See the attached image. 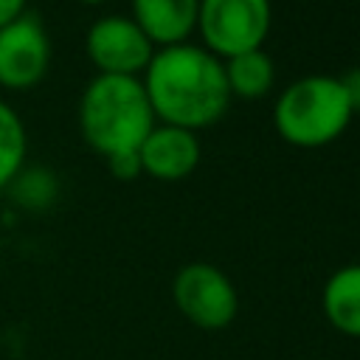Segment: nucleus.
<instances>
[{
    "instance_id": "obj_1",
    "label": "nucleus",
    "mask_w": 360,
    "mask_h": 360,
    "mask_svg": "<svg viewBox=\"0 0 360 360\" xmlns=\"http://www.w3.org/2000/svg\"><path fill=\"white\" fill-rule=\"evenodd\" d=\"M141 82L158 124L197 132L217 124L231 104L222 59L202 45L180 42L158 48Z\"/></svg>"
},
{
    "instance_id": "obj_2",
    "label": "nucleus",
    "mask_w": 360,
    "mask_h": 360,
    "mask_svg": "<svg viewBox=\"0 0 360 360\" xmlns=\"http://www.w3.org/2000/svg\"><path fill=\"white\" fill-rule=\"evenodd\" d=\"M76 118L84 143L101 158L138 152L158 124L141 76L104 73H96L82 90Z\"/></svg>"
},
{
    "instance_id": "obj_3",
    "label": "nucleus",
    "mask_w": 360,
    "mask_h": 360,
    "mask_svg": "<svg viewBox=\"0 0 360 360\" xmlns=\"http://www.w3.org/2000/svg\"><path fill=\"white\" fill-rule=\"evenodd\" d=\"M354 112L340 76L312 73L287 84L273 104V127L284 143L298 149H321L335 143Z\"/></svg>"
},
{
    "instance_id": "obj_4",
    "label": "nucleus",
    "mask_w": 360,
    "mask_h": 360,
    "mask_svg": "<svg viewBox=\"0 0 360 360\" xmlns=\"http://www.w3.org/2000/svg\"><path fill=\"white\" fill-rule=\"evenodd\" d=\"M273 22L270 0H200L197 31L202 48L228 59L264 45Z\"/></svg>"
},
{
    "instance_id": "obj_5",
    "label": "nucleus",
    "mask_w": 360,
    "mask_h": 360,
    "mask_svg": "<svg viewBox=\"0 0 360 360\" xmlns=\"http://www.w3.org/2000/svg\"><path fill=\"white\" fill-rule=\"evenodd\" d=\"M172 298L180 315L205 332H219L231 326L239 312V295L233 281L208 262H191L180 267L172 281Z\"/></svg>"
},
{
    "instance_id": "obj_6",
    "label": "nucleus",
    "mask_w": 360,
    "mask_h": 360,
    "mask_svg": "<svg viewBox=\"0 0 360 360\" xmlns=\"http://www.w3.org/2000/svg\"><path fill=\"white\" fill-rule=\"evenodd\" d=\"M84 51L104 76H141L158 51L132 17H98L84 34Z\"/></svg>"
},
{
    "instance_id": "obj_7",
    "label": "nucleus",
    "mask_w": 360,
    "mask_h": 360,
    "mask_svg": "<svg viewBox=\"0 0 360 360\" xmlns=\"http://www.w3.org/2000/svg\"><path fill=\"white\" fill-rule=\"evenodd\" d=\"M51 65V39L42 20L31 11L0 28V84L28 90L42 82Z\"/></svg>"
},
{
    "instance_id": "obj_8",
    "label": "nucleus",
    "mask_w": 360,
    "mask_h": 360,
    "mask_svg": "<svg viewBox=\"0 0 360 360\" xmlns=\"http://www.w3.org/2000/svg\"><path fill=\"white\" fill-rule=\"evenodd\" d=\"M200 158H202V146L197 132L172 124H155L152 132L138 146L141 172L163 183L186 180L200 166Z\"/></svg>"
},
{
    "instance_id": "obj_9",
    "label": "nucleus",
    "mask_w": 360,
    "mask_h": 360,
    "mask_svg": "<svg viewBox=\"0 0 360 360\" xmlns=\"http://www.w3.org/2000/svg\"><path fill=\"white\" fill-rule=\"evenodd\" d=\"M200 0H132V20L155 48L180 45L197 28Z\"/></svg>"
},
{
    "instance_id": "obj_10",
    "label": "nucleus",
    "mask_w": 360,
    "mask_h": 360,
    "mask_svg": "<svg viewBox=\"0 0 360 360\" xmlns=\"http://www.w3.org/2000/svg\"><path fill=\"white\" fill-rule=\"evenodd\" d=\"M321 307L340 335L360 338V264H343L326 278Z\"/></svg>"
},
{
    "instance_id": "obj_11",
    "label": "nucleus",
    "mask_w": 360,
    "mask_h": 360,
    "mask_svg": "<svg viewBox=\"0 0 360 360\" xmlns=\"http://www.w3.org/2000/svg\"><path fill=\"white\" fill-rule=\"evenodd\" d=\"M222 70H225V84H228L231 98L233 96L248 98V101L264 98L276 82V65L264 48L222 59Z\"/></svg>"
},
{
    "instance_id": "obj_12",
    "label": "nucleus",
    "mask_w": 360,
    "mask_h": 360,
    "mask_svg": "<svg viewBox=\"0 0 360 360\" xmlns=\"http://www.w3.org/2000/svg\"><path fill=\"white\" fill-rule=\"evenodd\" d=\"M3 191L25 211H45L59 194V177L48 166H22Z\"/></svg>"
},
{
    "instance_id": "obj_13",
    "label": "nucleus",
    "mask_w": 360,
    "mask_h": 360,
    "mask_svg": "<svg viewBox=\"0 0 360 360\" xmlns=\"http://www.w3.org/2000/svg\"><path fill=\"white\" fill-rule=\"evenodd\" d=\"M25 152H28L25 124L17 115V110L0 98V191L25 166Z\"/></svg>"
},
{
    "instance_id": "obj_14",
    "label": "nucleus",
    "mask_w": 360,
    "mask_h": 360,
    "mask_svg": "<svg viewBox=\"0 0 360 360\" xmlns=\"http://www.w3.org/2000/svg\"><path fill=\"white\" fill-rule=\"evenodd\" d=\"M107 169H110V174H112L115 180H124V183H129V180H135V177L143 174V172H141L138 152H121V155L107 158Z\"/></svg>"
},
{
    "instance_id": "obj_15",
    "label": "nucleus",
    "mask_w": 360,
    "mask_h": 360,
    "mask_svg": "<svg viewBox=\"0 0 360 360\" xmlns=\"http://www.w3.org/2000/svg\"><path fill=\"white\" fill-rule=\"evenodd\" d=\"M340 84H343V90H346V98H349V104H352V112L357 115V112H360V68L346 70V73L340 76Z\"/></svg>"
},
{
    "instance_id": "obj_16",
    "label": "nucleus",
    "mask_w": 360,
    "mask_h": 360,
    "mask_svg": "<svg viewBox=\"0 0 360 360\" xmlns=\"http://www.w3.org/2000/svg\"><path fill=\"white\" fill-rule=\"evenodd\" d=\"M25 14V0H0V28Z\"/></svg>"
},
{
    "instance_id": "obj_17",
    "label": "nucleus",
    "mask_w": 360,
    "mask_h": 360,
    "mask_svg": "<svg viewBox=\"0 0 360 360\" xmlns=\"http://www.w3.org/2000/svg\"><path fill=\"white\" fill-rule=\"evenodd\" d=\"M79 3H84V6H98V3H104V0H79Z\"/></svg>"
}]
</instances>
